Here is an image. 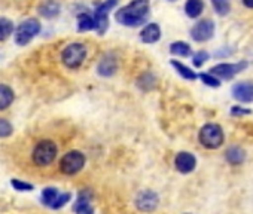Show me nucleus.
Wrapping results in <instances>:
<instances>
[{"label":"nucleus","mask_w":253,"mask_h":214,"mask_svg":"<svg viewBox=\"0 0 253 214\" xmlns=\"http://www.w3.org/2000/svg\"><path fill=\"white\" fill-rule=\"evenodd\" d=\"M149 0H133L131 3L121 8L116 12V20L126 27H139L146 23V20L149 18Z\"/></svg>","instance_id":"nucleus-1"},{"label":"nucleus","mask_w":253,"mask_h":214,"mask_svg":"<svg viewBox=\"0 0 253 214\" xmlns=\"http://www.w3.org/2000/svg\"><path fill=\"white\" fill-rule=\"evenodd\" d=\"M223 131L217 124H206L200 130V143L207 149H217L223 143Z\"/></svg>","instance_id":"nucleus-2"},{"label":"nucleus","mask_w":253,"mask_h":214,"mask_svg":"<svg viewBox=\"0 0 253 214\" xmlns=\"http://www.w3.org/2000/svg\"><path fill=\"white\" fill-rule=\"evenodd\" d=\"M57 156V144L51 140H43L38 143L33 150V161L39 167H46L54 162Z\"/></svg>","instance_id":"nucleus-3"},{"label":"nucleus","mask_w":253,"mask_h":214,"mask_svg":"<svg viewBox=\"0 0 253 214\" xmlns=\"http://www.w3.org/2000/svg\"><path fill=\"white\" fill-rule=\"evenodd\" d=\"M85 165V156L79 150H70L67 152L61 161H60V171L66 176H75L78 174Z\"/></svg>","instance_id":"nucleus-4"},{"label":"nucleus","mask_w":253,"mask_h":214,"mask_svg":"<svg viewBox=\"0 0 253 214\" xmlns=\"http://www.w3.org/2000/svg\"><path fill=\"white\" fill-rule=\"evenodd\" d=\"M39 32H41V24H39L38 20L29 18V20L23 21L18 26L17 32H15V42H17V45L24 46V45L30 43L32 39L39 35Z\"/></svg>","instance_id":"nucleus-5"},{"label":"nucleus","mask_w":253,"mask_h":214,"mask_svg":"<svg viewBox=\"0 0 253 214\" xmlns=\"http://www.w3.org/2000/svg\"><path fill=\"white\" fill-rule=\"evenodd\" d=\"M86 57V48L82 43H72L69 45L61 55V60L66 67L69 69H78Z\"/></svg>","instance_id":"nucleus-6"},{"label":"nucleus","mask_w":253,"mask_h":214,"mask_svg":"<svg viewBox=\"0 0 253 214\" xmlns=\"http://www.w3.org/2000/svg\"><path fill=\"white\" fill-rule=\"evenodd\" d=\"M118 3V0H106L101 5L97 6L94 12V29L98 35H104L109 27V11L113 9Z\"/></svg>","instance_id":"nucleus-7"},{"label":"nucleus","mask_w":253,"mask_h":214,"mask_svg":"<svg viewBox=\"0 0 253 214\" xmlns=\"http://www.w3.org/2000/svg\"><path fill=\"white\" fill-rule=\"evenodd\" d=\"M70 198H72L70 193H67V192L60 193V190L55 189V187H46L42 192V202L45 205L51 207V208H55V210L66 205V202H69Z\"/></svg>","instance_id":"nucleus-8"},{"label":"nucleus","mask_w":253,"mask_h":214,"mask_svg":"<svg viewBox=\"0 0 253 214\" xmlns=\"http://www.w3.org/2000/svg\"><path fill=\"white\" fill-rule=\"evenodd\" d=\"M247 67V63L246 61H240V63H223V64H217L214 67H211L209 70V73H211L213 76H219L222 79H231L234 77L237 73L243 71L244 69Z\"/></svg>","instance_id":"nucleus-9"},{"label":"nucleus","mask_w":253,"mask_h":214,"mask_svg":"<svg viewBox=\"0 0 253 214\" xmlns=\"http://www.w3.org/2000/svg\"><path fill=\"white\" fill-rule=\"evenodd\" d=\"M213 35H214V24L211 20H201L191 30V36L197 42H206L211 39Z\"/></svg>","instance_id":"nucleus-10"},{"label":"nucleus","mask_w":253,"mask_h":214,"mask_svg":"<svg viewBox=\"0 0 253 214\" xmlns=\"http://www.w3.org/2000/svg\"><path fill=\"white\" fill-rule=\"evenodd\" d=\"M158 195L154 190H142L136 198V207L140 211H154L158 207Z\"/></svg>","instance_id":"nucleus-11"},{"label":"nucleus","mask_w":253,"mask_h":214,"mask_svg":"<svg viewBox=\"0 0 253 214\" xmlns=\"http://www.w3.org/2000/svg\"><path fill=\"white\" fill-rule=\"evenodd\" d=\"M232 97L241 103L253 101V82H238L232 86Z\"/></svg>","instance_id":"nucleus-12"},{"label":"nucleus","mask_w":253,"mask_h":214,"mask_svg":"<svg viewBox=\"0 0 253 214\" xmlns=\"http://www.w3.org/2000/svg\"><path fill=\"white\" fill-rule=\"evenodd\" d=\"M174 165H176L177 171H180L182 174H188L195 170L197 159L189 152H180V153H177V156L174 159Z\"/></svg>","instance_id":"nucleus-13"},{"label":"nucleus","mask_w":253,"mask_h":214,"mask_svg":"<svg viewBox=\"0 0 253 214\" xmlns=\"http://www.w3.org/2000/svg\"><path fill=\"white\" fill-rule=\"evenodd\" d=\"M73 210L76 213L81 214H89L92 213V207H91V192L89 190H81L78 195V199L73 205Z\"/></svg>","instance_id":"nucleus-14"},{"label":"nucleus","mask_w":253,"mask_h":214,"mask_svg":"<svg viewBox=\"0 0 253 214\" xmlns=\"http://www.w3.org/2000/svg\"><path fill=\"white\" fill-rule=\"evenodd\" d=\"M116 69H118V61H116V58L115 57H112V55H106V57H103L101 58V61L98 63V66H97V71H98V74H101V76H112V74H115V71H116Z\"/></svg>","instance_id":"nucleus-15"},{"label":"nucleus","mask_w":253,"mask_h":214,"mask_svg":"<svg viewBox=\"0 0 253 214\" xmlns=\"http://www.w3.org/2000/svg\"><path fill=\"white\" fill-rule=\"evenodd\" d=\"M160 37H161V29H160V26L155 24V23L148 24V26L142 30V33H140V39H142V42H145V43H155V42L160 40Z\"/></svg>","instance_id":"nucleus-16"},{"label":"nucleus","mask_w":253,"mask_h":214,"mask_svg":"<svg viewBox=\"0 0 253 214\" xmlns=\"http://www.w3.org/2000/svg\"><path fill=\"white\" fill-rule=\"evenodd\" d=\"M225 158L231 165H240L246 159V152L238 146H231L225 152Z\"/></svg>","instance_id":"nucleus-17"},{"label":"nucleus","mask_w":253,"mask_h":214,"mask_svg":"<svg viewBox=\"0 0 253 214\" xmlns=\"http://www.w3.org/2000/svg\"><path fill=\"white\" fill-rule=\"evenodd\" d=\"M204 9V3L203 0H186L185 3V12L189 18H197L201 15Z\"/></svg>","instance_id":"nucleus-18"},{"label":"nucleus","mask_w":253,"mask_h":214,"mask_svg":"<svg viewBox=\"0 0 253 214\" xmlns=\"http://www.w3.org/2000/svg\"><path fill=\"white\" fill-rule=\"evenodd\" d=\"M14 101V91L8 85H0V110H5Z\"/></svg>","instance_id":"nucleus-19"},{"label":"nucleus","mask_w":253,"mask_h":214,"mask_svg":"<svg viewBox=\"0 0 253 214\" xmlns=\"http://www.w3.org/2000/svg\"><path fill=\"white\" fill-rule=\"evenodd\" d=\"M39 12L42 17L45 18H54L58 15L60 12V5L55 2V0H49V2H45L41 8H39Z\"/></svg>","instance_id":"nucleus-20"},{"label":"nucleus","mask_w":253,"mask_h":214,"mask_svg":"<svg viewBox=\"0 0 253 214\" xmlns=\"http://www.w3.org/2000/svg\"><path fill=\"white\" fill-rule=\"evenodd\" d=\"M170 52L177 57H189L192 49L186 42H174L170 45Z\"/></svg>","instance_id":"nucleus-21"},{"label":"nucleus","mask_w":253,"mask_h":214,"mask_svg":"<svg viewBox=\"0 0 253 214\" xmlns=\"http://www.w3.org/2000/svg\"><path fill=\"white\" fill-rule=\"evenodd\" d=\"M171 66H173V67L177 70V73H179L182 77H185L186 80H195V79L198 77L195 71H192L189 67H186L185 64H182V63L176 61V60H173V61H171Z\"/></svg>","instance_id":"nucleus-22"},{"label":"nucleus","mask_w":253,"mask_h":214,"mask_svg":"<svg viewBox=\"0 0 253 214\" xmlns=\"http://www.w3.org/2000/svg\"><path fill=\"white\" fill-rule=\"evenodd\" d=\"M78 30L79 32L94 30V18L88 14H79L78 15Z\"/></svg>","instance_id":"nucleus-23"},{"label":"nucleus","mask_w":253,"mask_h":214,"mask_svg":"<svg viewBox=\"0 0 253 214\" xmlns=\"http://www.w3.org/2000/svg\"><path fill=\"white\" fill-rule=\"evenodd\" d=\"M14 32V24L8 18H0V42L6 40Z\"/></svg>","instance_id":"nucleus-24"},{"label":"nucleus","mask_w":253,"mask_h":214,"mask_svg":"<svg viewBox=\"0 0 253 214\" xmlns=\"http://www.w3.org/2000/svg\"><path fill=\"white\" fill-rule=\"evenodd\" d=\"M211 5L219 15H228L231 11L229 0H211Z\"/></svg>","instance_id":"nucleus-25"},{"label":"nucleus","mask_w":253,"mask_h":214,"mask_svg":"<svg viewBox=\"0 0 253 214\" xmlns=\"http://www.w3.org/2000/svg\"><path fill=\"white\" fill-rule=\"evenodd\" d=\"M12 131H14V128H12L11 122L6 121V119H2V118H0V139L9 137V136L12 134Z\"/></svg>","instance_id":"nucleus-26"},{"label":"nucleus","mask_w":253,"mask_h":214,"mask_svg":"<svg viewBox=\"0 0 253 214\" xmlns=\"http://www.w3.org/2000/svg\"><path fill=\"white\" fill-rule=\"evenodd\" d=\"M200 79L207 85V86H213V88H217L220 85V80L217 77H214L211 73H203L200 74Z\"/></svg>","instance_id":"nucleus-27"},{"label":"nucleus","mask_w":253,"mask_h":214,"mask_svg":"<svg viewBox=\"0 0 253 214\" xmlns=\"http://www.w3.org/2000/svg\"><path fill=\"white\" fill-rule=\"evenodd\" d=\"M11 184L15 190H20V192H29V190H33V184L30 183H26V181H21V180H11Z\"/></svg>","instance_id":"nucleus-28"},{"label":"nucleus","mask_w":253,"mask_h":214,"mask_svg":"<svg viewBox=\"0 0 253 214\" xmlns=\"http://www.w3.org/2000/svg\"><path fill=\"white\" fill-rule=\"evenodd\" d=\"M209 58H210L209 52H206V51H200V52H197V54L194 55L192 63H194V66H195V67H201V66L209 60Z\"/></svg>","instance_id":"nucleus-29"},{"label":"nucleus","mask_w":253,"mask_h":214,"mask_svg":"<svg viewBox=\"0 0 253 214\" xmlns=\"http://www.w3.org/2000/svg\"><path fill=\"white\" fill-rule=\"evenodd\" d=\"M231 115H234V116L250 115V110H249V109H244V107H240V106H234L232 109H231Z\"/></svg>","instance_id":"nucleus-30"},{"label":"nucleus","mask_w":253,"mask_h":214,"mask_svg":"<svg viewBox=\"0 0 253 214\" xmlns=\"http://www.w3.org/2000/svg\"><path fill=\"white\" fill-rule=\"evenodd\" d=\"M243 5H244L246 8L253 9V0H243Z\"/></svg>","instance_id":"nucleus-31"}]
</instances>
